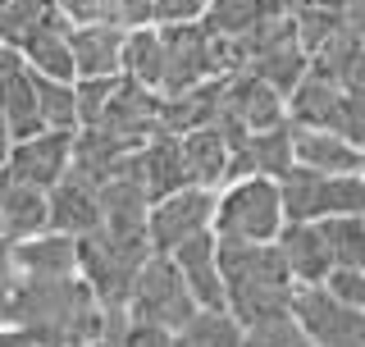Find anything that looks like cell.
<instances>
[{
    "label": "cell",
    "mask_w": 365,
    "mask_h": 347,
    "mask_svg": "<svg viewBox=\"0 0 365 347\" xmlns=\"http://www.w3.org/2000/svg\"><path fill=\"white\" fill-rule=\"evenodd\" d=\"M110 306L91 293L83 274L68 279H19L14 293V320L28 329L41 347H87L106 333Z\"/></svg>",
    "instance_id": "6da1fadb"
},
{
    "label": "cell",
    "mask_w": 365,
    "mask_h": 347,
    "mask_svg": "<svg viewBox=\"0 0 365 347\" xmlns=\"http://www.w3.org/2000/svg\"><path fill=\"white\" fill-rule=\"evenodd\" d=\"M220 261L228 311L242 325H260V320H279L297 311L302 283L279 242H220Z\"/></svg>",
    "instance_id": "7a4b0ae2"
},
{
    "label": "cell",
    "mask_w": 365,
    "mask_h": 347,
    "mask_svg": "<svg viewBox=\"0 0 365 347\" xmlns=\"http://www.w3.org/2000/svg\"><path fill=\"white\" fill-rule=\"evenodd\" d=\"M288 224L283 188L269 174H237L220 188L215 206V238L220 242H279Z\"/></svg>",
    "instance_id": "3957f363"
},
{
    "label": "cell",
    "mask_w": 365,
    "mask_h": 347,
    "mask_svg": "<svg viewBox=\"0 0 365 347\" xmlns=\"http://www.w3.org/2000/svg\"><path fill=\"white\" fill-rule=\"evenodd\" d=\"M151 251H155L151 238H119L110 228H96V233L83 238V279L106 306L128 311L133 283L142 274V265L151 261Z\"/></svg>",
    "instance_id": "277c9868"
},
{
    "label": "cell",
    "mask_w": 365,
    "mask_h": 347,
    "mask_svg": "<svg viewBox=\"0 0 365 347\" xmlns=\"http://www.w3.org/2000/svg\"><path fill=\"white\" fill-rule=\"evenodd\" d=\"M197 311H201V302H197V293H192V283L182 279L178 261L169 256V251H151V261L142 265V274H137V283H133L128 316L182 329Z\"/></svg>",
    "instance_id": "5b68a950"
},
{
    "label": "cell",
    "mask_w": 365,
    "mask_h": 347,
    "mask_svg": "<svg viewBox=\"0 0 365 347\" xmlns=\"http://www.w3.org/2000/svg\"><path fill=\"white\" fill-rule=\"evenodd\" d=\"M215 206H220V188H201V183H187V188L151 201V219H146L151 247L174 251L201 233H215Z\"/></svg>",
    "instance_id": "8992f818"
},
{
    "label": "cell",
    "mask_w": 365,
    "mask_h": 347,
    "mask_svg": "<svg viewBox=\"0 0 365 347\" xmlns=\"http://www.w3.org/2000/svg\"><path fill=\"white\" fill-rule=\"evenodd\" d=\"M73 160H78V133H68V129H41V133H28V137H19V142H14L9 169L0 174V178L55 188L60 178L73 174Z\"/></svg>",
    "instance_id": "52a82bcc"
},
{
    "label": "cell",
    "mask_w": 365,
    "mask_h": 347,
    "mask_svg": "<svg viewBox=\"0 0 365 347\" xmlns=\"http://www.w3.org/2000/svg\"><path fill=\"white\" fill-rule=\"evenodd\" d=\"M297 316L324 347H365V306H342L319 283L297 293Z\"/></svg>",
    "instance_id": "ba28073f"
},
{
    "label": "cell",
    "mask_w": 365,
    "mask_h": 347,
    "mask_svg": "<svg viewBox=\"0 0 365 347\" xmlns=\"http://www.w3.org/2000/svg\"><path fill=\"white\" fill-rule=\"evenodd\" d=\"M101 188H106V183H96L91 174H83L73 165V174L51 188V228L73 233V238H87V233H96V228H106Z\"/></svg>",
    "instance_id": "9c48e42d"
},
{
    "label": "cell",
    "mask_w": 365,
    "mask_h": 347,
    "mask_svg": "<svg viewBox=\"0 0 365 347\" xmlns=\"http://www.w3.org/2000/svg\"><path fill=\"white\" fill-rule=\"evenodd\" d=\"M14 274L19 279H68V274H83V238L46 228L37 238L14 242Z\"/></svg>",
    "instance_id": "30bf717a"
},
{
    "label": "cell",
    "mask_w": 365,
    "mask_h": 347,
    "mask_svg": "<svg viewBox=\"0 0 365 347\" xmlns=\"http://www.w3.org/2000/svg\"><path fill=\"white\" fill-rule=\"evenodd\" d=\"M128 174L137 183H142L146 192H151V201H160V196H169V192H178V188H187V160H182V137L178 133H151L142 146L133 151V165Z\"/></svg>",
    "instance_id": "8fae6325"
},
{
    "label": "cell",
    "mask_w": 365,
    "mask_h": 347,
    "mask_svg": "<svg viewBox=\"0 0 365 347\" xmlns=\"http://www.w3.org/2000/svg\"><path fill=\"white\" fill-rule=\"evenodd\" d=\"M182 160H187V178L201 188H224L233 178V137L220 119L197 124L182 133Z\"/></svg>",
    "instance_id": "7c38bea8"
},
{
    "label": "cell",
    "mask_w": 365,
    "mask_h": 347,
    "mask_svg": "<svg viewBox=\"0 0 365 347\" xmlns=\"http://www.w3.org/2000/svg\"><path fill=\"white\" fill-rule=\"evenodd\" d=\"M292 160L319 174H356L365 151L338 129H311V124H292Z\"/></svg>",
    "instance_id": "4fadbf2b"
},
{
    "label": "cell",
    "mask_w": 365,
    "mask_h": 347,
    "mask_svg": "<svg viewBox=\"0 0 365 347\" xmlns=\"http://www.w3.org/2000/svg\"><path fill=\"white\" fill-rule=\"evenodd\" d=\"M46 228H51V188L0 178V233L9 242H23Z\"/></svg>",
    "instance_id": "5bb4252c"
},
{
    "label": "cell",
    "mask_w": 365,
    "mask_h": 347,
    "mask_svg": "<svg viewBox=\"0 0 365 347\" xmlns=\"http://www.w3.org/2000/svg\"><path fill=\"white\" fill-rule=\"evenodd\" d=\"M123 23H78L73 28V60L78 78H123Z\"/></svg>",
    "instance_id": "9a60e30c"
},
{
    "label": "cell",
    "mask_w": 365,
    "mask_h": 347,
    "mask_svg": "<svg viewBox=\"0 0 365 347\" xmlns=\"http://www.w3.org/2000/svg\"><path fill=\"white\" fill-rule=\"evenodd\" d=\"M279 247H283V256H288L302 288L324 283L329 270H334V251H329V238L319 228V219H288L279 233Z\"/></svg>",
    "instance_id": "2e32d148"
},
{
    "label": "cell",
    "mask_w": 365,
    "mask_h": 347,
    "mask_svg": "<svg viewBox=\"0 0 365 347\" xmlns=\"http://www.w3.org/2000/svg\"><path fill=\"white\" fill-rule=\"evenodd\" d=\"M169 256L178 261L182 279L192 283L201 306H228V293H224V261H220V238L215 233H201L192 242L174 247Z\"/></svg>",
    "instance_id": "e0dca14e"
},
{
    "label": "cell",
    "mask_w": 365,
    "mask_h": 347,
    "mask_svg": "<svg viewBox=\"0 0 365 347\" xmlns=\"http://www.w3.org/2000/svg\"><path fill=\"white\" fill-rule=\"evenodd\" d=\"M123 78H133L146 91H165L169 83V37L160 23L146 28H128V46H123Z\"/></svg>",
    "instance_id": "ac0fdd59"
},
{
    "label": "cell",
    "mask_w": 365,
    "mask_h": 347,
    "mask_svg": "<svg viewBox=\"0 0 365 347\" xmlns=\"http://www.w3.org/2000/svg\"><path fill=\"white\" fill-rule=\"evenodd\" d=\"M106 201V228L119 238H151L146 233V219H151V192L133 178V174H114L101 188Z\"/></svg>",
    "instance_id": "d6986e66"
},
{
    "label": "cell",
    "mask_w": 365,
    "mask_h": 347,
    "mask_svg": "<svg viewBox=\"0 0 365 347\" xmlns=\"http://www.w3.org/2000/svg\"><path fill=\"white\" fill-rule=\"evenodd\" d=\"M28 55V69L41 78H78V60H73V23L68 19H55L23 46Z\"/></svg>",
    "instance_id": "ffe728a7"
},
{
    "label": "cell",
    "mask_w": 365,
    "mask_h": 347,
    "mask_svg": "<svg viewBox=\"0 0 365 347\" xmlns=\"http://www.w3.org/2000/svg\"><path fill=\"white\" fill-rule=\"evenodd\" d=\"M0 114H5V124L14 129V137H28V133L46 129L41 96H37V74H32V69H19V74L0 78Z\"/></svg>",
    "instance_id": "44dd1931"
},
{
    "label": "cell",
    "mask_w": 365,
    "mask_h": 347,
    "mask_svg": "<svg viewBox=\"0 0 365 347\" xmlns=\"http://www.w3.org/2000/svg\"><path fill=\"white\" fill-rule=\"evenodd\" d=\"M178 347H247V325L228 306H201L178 329Z\"/></svg>",
    "instance_id": "7402d4cb"
},
{
    "label": "cell",
    "mask_w": 365,
    "mask_h": 347,
    "mask_svg": "<svg viewBox=\"0 0 365 347\" xmlns=\"http://www.w3.org/2000/svg\"><path fill=\"white\" fill-rule=\"evenodd\" d=\"M55 19H64L60 9H55V0H5V5H0V41H9V46L23 51V46Z\"/></svg>",
    "instance_id": "603a6c76"
},
{
    "label": "cell",
    "mask_w": 365,
    "mask_h": 347,
    "mask_svg": "<svg viewBox=\"0 0 365 347\" xmlns=\"http://www.w3.org/2000/svg\"><path fill=\"white\" fill-rule=\"evenodd\" d=\"M37 96H41V119H46V129H68V133H83L78 78H41V74H37Z\"/></svg>",
    "instance_id": "cb8c5ba5"
},
{
    "label": "cell",
    "mask_w": 365,
    "mask_h": 347,
    "mask_svg": "<svg viewBox=\"0 0 365 347\" xmlns=\"http://www.w3.org/2000/svg\"><path fill=\"white\" fill-rule=\"evenodd\" d=\"M324 178L329 174L292 165L279 178L283 188V206H288V219H324Z\"/></svg>",
    "instance_id": "d4e9b609"
},
{
    "label": "cell",
    "mask_w": 365,
    "mask_h": 347,
    "mask_svg": "<svg viewBox=\"0 0 365 347\" xmlns=\"http://www.w3.org/2000/svg\"><path fill=\"white\" fill-rule=\"evenodd\" d=\"M334 251V265H365V215H329L319 219Z\"/></svg>",
    "instance_id": "484cf974"
},
{
    "label": "cell",
    "mask_w": 365,
    "mask_h": 347,
    "mask_svg": "<svg viewBox=\"0 0 365 347\" xmlns=\"http://www.w3.org/2000/svg\"><path fill=\"white\" fill-rule=\"evenodd\" d=\"M247 347H324L311 329L302 325V316H279V320H260L247 325Z\"/></svg>",
    "instance_id": "4316f807"
},
{
    "label": "cell",
    "mask_w": 365,
    "mask_h": 347,
    "mask_svg": "<svg viewBox=\"0 0 365 347\" xmlns=\"http://www.w3.org/2000/svg\"><path fill=\"white\" fill-rule=\"evenodd\" d=\"M319 288L329 297H338L342 306H365V265H334Z\"/></svg>",
    "instance_id": "83f0119b"
},
{
    "label": "cell",
    "mask_w": 365,
    "mask_h": 347,
    "mask_svg": "<svg viewBox=\"0 0 365 347\" xmlns=\"http://www.w3.org/2000/svg\"><path fill=\"white\" fill-rule=\"evenodd\" d=\"M334 129H338L342 137H351V142H356L361 151H365V91L347 87V96H342V106H338Z\"/></svg>",
    "instance_id": "f1b7e54d"
},
{
    "label": "cell",
    "mask_w": 365,
    "mask_h": 347,
    "mask_svg": "<svg viewBox=\"0 0 365 347\" xmlns=\"http://www.w3.org/2000/svg\"><path fill=\"white\" fill-rule=\"evenodd\" d=\"M215 0H155V23L160 28H178V23H205Z\"/></svg>",
    "instance_id": "f546056e"
},
{
    "label": "cell",
    "mask_w": 365,
    "mask_h": 347,
    "mask_svg": "<svg viewBox=\"0 0 365 347\" xmlns=\"http://www.w3.org/2000/svg\"><path fill=\"white\" fill-rule=\"evenodd\" d=\"M55 9L73 23H114V0H55Z\"/></svg>",
    "instance_id": "4dcf8cb0"
},
{
    "label": "cell",
    "mask_w": 365,
    "mask_h": 347,
    "mask_svg": "<svg viewBox=\"0 0 365 347\" xmlns=\"http://www.w3.org/2000/svg\"><path fill=\"white\" fill-rule=\"evenodd\" d=\"M123 338H128V347H178V329L151 325V320H133V316H128Z\"/></svg>",
    "instance_id": "1f68e13d"
},
{
    "label": "cell",
    "mask_w": 365,
    "mask_h": 347,
    "mask_svg": "<svg viewBox=\"0 0 365 347\" xmlns=\"http://www.w3.org/2000/svg\"><path fill=\"white\" fill-rule=\"evenodd\" d=\"M114 23H123V28L155 23V0H114Z\"/></svg>",
    "instance_id": "d6a6232c"
},
{
    "label": "cell",
    "mask_w": 365,
    "mask_h": 347,
    "mask_svg": "<svg viewBox=\"0 0 365 347\" xmlns=\"http://www.w3.org/2000/svg\"><path fill=\"white\" fill-rule=\"evenodd\" d=\"M123 329H128V311H123V306H110L106 333H101L96 343H87V347H128V338H123Z\"/></svg>",
    "instance_id": "836d02e7"
},
{
    "label": "cell",
    "mask_w": 365,
    "mask_h": 347,
    "mask_svg": "<svg viewBox=\"0 0 365 347\" xmlns=\"http://www.w3.org/2000/svg\"><path fill=\"white\" fill-rule=\"evenodd\" d=\"M0 347H41V343L19 325H0Z\"/></svg>",
    "instance_id": "e575fe53"
},
{
    "label": "cell",
    "mask_w": 365,
    "mask_h": 347,
    "mask_svg": "<svg viewBox=\"0 0 365 347\" xmlns=\"http://www.w3.org/2000/svg\"><path fill=\"white\" fill-rule=\"evenodd\" d=\"M14 142H19V137H14V129H9V124H5V114H0V174L9 169V156H14Z\"/></svg>",
    "instance_id": "d590c367"
},
{
    "label": "cell",
    "mask_w": 365,
    "mask_h": 347,
    "mask_svg": "<svg viewBox=\"0 0 365 347\" xmlns=\"http://www.w3.org/2000/svg\"><path fill=\"white\" fill-rule=\"evenodd\" d=\"M361 174H365V160H361Z\"/></svg>",
    "instance_id": "8d00e7d4"
}]
</instances>
